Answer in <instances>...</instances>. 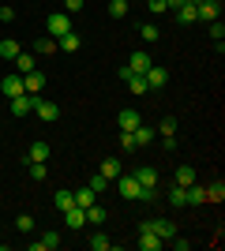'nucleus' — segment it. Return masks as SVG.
<instances>
[{
    "instance_id": "1",
    "label": "nucleus",
    "mask_w": 225,
    "mask_h": 251,
    "mask_svg": "<svg viewBox=\"0 0 225 251\" xmlns=\"http://www.w3.org/2000/svg\"><path fill=\"white\" fill-rule=\"evenodd\" d=\"M68 30H72V15L68 11H49L45 15V34L49 38H64Z\"/></svg>"
},
{
    "instance_id": "2",
    "label": "nucleus",
    "mask_w": 225,
    "mask_h": 251,
    "mask_svg": "<svg viewBox=\"0 0 225 251\" xmlns=\"http://www.w3.org/2000/svg\"><path fill=\"white\" fill-rule=\"evenodd\" d=\"M34 116H38L42 124H56V120H60V105H56V101H45V98H38V101H34Z\"/></svg>"
},
{
    "instance_id": "3",
    "label": "nucleus",
    "mask_w": 225,
    "mask_h": 251,
    "mask_svg": "<svg viewBox=\"0 0 225 251\" xmlns=\"http://www.w3.org/2000/svg\"><path fill=\"white\" fill-rule=\"evenodd\" d=\"M0 94H8V98H19V94H26V86H23V75H19V72L0 75Z\"/></svg>"
},
{
    "instance_id": "4",
    "label": "nucleus",
    "mask_w": 225,
    "mask_h": 251,
    "mask_svg": "<svg viewBox=\"0 0 225 251\" xmlns=\"http://www.w3.org/2000/svg\"><path fill=\"white\" fill-rule=\"evenodd\" d=\"M42 94H19V98H8L11 101V116H34V101Z\"/></svg>"
},
{
    "instance_id": "5",
    "label": "nucleus",
    "mask_w": 225,
    "mask_h": 251,
    "mask_svg": "<svg viewBox=\"0 0 225 251\" xmlns=\"http://www.w3.org/2000/svg\"><path fill=\"white\" fill-rule=\"evenodd\" d=\"M117 191H120V199H139V180L131 176V173H120L117 176Z\"/></svg>"
},
{
    "instance_id": "6",
    "label": "nucleus",
    "mask_w": 225,
    "mask_h": 251,
    "mask_svg": "<svg viewBox=\"0 0 225 251\" xmlns=\"http://www.w3.org/2000/svg\"><path fill=\"white\" fill-rule=\"evenodd\" d=\"M161 244L165 240H161L154 229H147V221H143L139 225V251H161Z\"/></svg>"
},
{
    "instance_id": "7",
    "label": "nucleus",
    "mask_w": 225,
    "mask_h": 251,
    "mask_svg": "<svg viewBox=\"0 0 225 251\" xmlns=\"http://www.w3.org/2000/svg\"><path fill=\"white\" fill-rule=\"evenodd\" d=\"M195 15H199L203 23L222 19V0H203V4H195Z\"/></svg>"
},
{
    "instance_id": "8",
    "label": "nucleus",
    "mask_w": 225,
    "mask_h": 251,
    "mask_svg": "<svg viewBox=\"0 0 225 251\" xmlns=\"http://www.w3.org/2000/svg\"><path fill=\"white\" fill-rule=\"evenodd\" d=\"M143 79H147L150 90H161V86L169 83V72H165V68H158V64H150L147 72H143Z\"/></svg>"
},
{
    "instance_id": "9",
    "label": "nucleus",
    "mask_w": 225,
    "mask_h": 251,
    "mask_svg": "<svg viewBox=\"0 0 225 251\" xmlns=\"http://www.w3.org/2000/svg\"><path fill=\"white\" fill-rule=\"evenodd\" d=\"M150 64H154V60H150V52H147V49H139V52H131V56H128V64H124V68H128L131 75H143Z\"/></svg>"
},
{
    "instance_id": "10",
    "label": "nucleus",
    "mask_w": 225,
    "mask_h": 251,
    "mask_svg": "<svg viewBox=\"0 0 225 251\" xmlns=\"http://www.w3.org/2000/svg\"><path fill=\"white\" fill-rule=\"evenodd\" d=\"M147 229H154L161 240H169V236H176V221H169V218H150Z\"/></svg>"
},
{
    "instance_id": "11",
    "label": "nucleus",
    "mask_w": 225,
    "mask_h": 251,
    "mask_svg": "<svg viewBox=\"0 0 225 251\" xmlns=\"http://www.w3.org/2000/svg\"><path fill=\"white\" fill-rule=\"evenodd\" d=\"M56 49L72 56V52H79V49H83V38H79V34H75V30H68L64 38H56Z\"/></svg>"
},
{
    "instance_id": "12",
    "label": "nucleus",
    "mask_w": 225,
    "mask_h": 251,
    "mask_svg": "<svg viewBox=\"0 0 225 251\" xmlns=\"http://www.w3.org/2000/svg\"><path fill=\"white\" fill-rule=\"evenodd\" d=\"M23 86H26V94H42V90H45V75L34 68V72L23 75Z\"/></svg>"
},
{
    "instance_id": "13",
    "label": "nucleus",
    "mask_w": 225,
    "mask_h": 251,
    "mask_svg": "<svg viewBox=\"0 0 225 251\" xmlns=\"http://www.w3.org/2000/svg\"><path fill=\"white\" fill-rule=\"evenodd\" d=\"M131 176L139 180V188H158V169H154V165H143V169H135Z\"/></svg>"
},
{
    "instance_id": "14",
    "label": "nucleus",
    "mask_w": 225,
    "mask_h": 251,
    "mask_svg": "<svg viewBox=\"0 0 225 251\" xmlns=\"http://www.w3.org/2000/svg\"><path fill=\"white\" fill-rule=\"evenodd\" d=\"M184 195H188V206H203L206 202V188L199 184V180H192V184L184 188Z\"/></svg>"
},
{
    "instance_id": "15",
    "label": "nucleus",
    "mask_w": 225,
    "mask_h": 251,
    "mask_svg": "<svg viewBox=\"0 0 225 251\" xmlns=\"http://www.w3.org/2000/svg\"><path fill=\"white\" fill-rule=\"evenodd\" d=\"M117 124H120V131H135V127L143 124V116L135 113V109H124V113L117 116Z\"/></svg>"
},
{
    "instance_id": "16",
    "label": "nucleus",
    "mask_w": 225,
    "mask_h": 251,
    "mask_svg": "<svg viewBox=\"0 0 225 251\" xmlns=\"http://www.w3.org/2000/svg\"><path fill=\"white\" fill-rule=\"evenodd\" d=\"M131 135H135V147H154V139H158V131H154V127H147V124H139L135 127V131H131Z\"/></svg>"
},
{
    "instance_id": "17",
    "label": "nucleus",
    "mask_w": 225,
    "mask_h": 251,
    "mask_svg": "<svg viewBox=\"0 0 225 251\" xmlns=\"http://www.w3.org/2000/svg\"><path fill=\"white\" fill-rule=\"evenodd\" d=\"M26 161H49V143H42V139L30 143V150H26V157H23V165H26Z\"/></svg>"
},
{
    "instance_id": "18",
    "label": "nucleus",
    "mask_w": 225,
    "mask_h": 251,
    "mask_svg": "<svg viewBox=\"0 0 225 251\" xmlns=\"http://www.w3.org/2000/svg\"><path fill=\"white\" fill-rule=\"evenodd\" d=\"M64 221H68V229H83V225H86V210L83 206H68Z\"/></svg>"
},
{
    "instance_id": "19",
    "label": "nucleus",
    "mask_w": 225,
    "mask_h": 251,
    "mask_svg": "<svg viewBox=\"0 0 225 251\" xmlns=\"http://www.w3.org/2000/svg\"><path fill=\"white\" fill-rule=\"evenodd\" d=\"M60 248V232H45L42 240H30V251H53Z\"/></svg>"
},
{
    "instance_id": "20",
    "label": "nucleus",
    "mask_w": 225,
    "mask_h": 251,
    "mask_svg": "<svg viewBox=\"0 0 225 251\" xmlns=\"http://www.w3.org/2000/svg\"><path fill=\"white\" fill-rule=\"evenodd\" d=\"M98 173H101L105 180H117L120 173H124V169H120V157H105V161L98 165Z\"/></svg>"
},
{
    "instance_id": "21",
    "label": "nucleus",
    "mask_w": 225,
    "mask_h": 251,
    "mask_svg": "<svg viewBox=\"0 0 225 251\" xmlns=\"http://www.w3.org/2000/svg\"><path fill=\"white\" fill-rule=\"evenodd\" d=\"M105 218H109V210L101 206V202H90V206H86V225H101Z\"/></svg>"
},
{
    "instance_id": "22",
    "label": "nucleus",
    "mask_w": 225,
    "mask_h": 251,
    "mask_svg": "<svg viewBox=\"0 0 225 251\" xmlns=\"http://www.w3.org/2000/svg\"><path fill=\"white\" fill-rule=\"evenodd\" d=\"M15 72L19 75H26V72H34V68H38V60H34V52H19V56H15Z\"/></svg>"
},
{
    "instance_id": "23",
    "label": "nucleus",
    "mask_w": 225,
    "mask_h": 251,
    "mask_svg": "<svg viewBox=\"0 0 225 251\" xmlns=\"http://www.w3.org/2000/svg\"><path fill=\"white\" fill-rule=\"evenodd\" d=\"M124 83H128V90H131V94H135V98L150 94V86H147V79H143V75H128Z\"/></svg>"
},
{
    "instance_id": "24",
    "label": "nucleus",
    "mask_w": 225,
    "mask_h": 251,
    "mask_svg": "<svg viewBox=\"0 0 225 251\" xmlns=\"http://www.w3.org/2000/svg\"><path fill=\"white\" fill-rule=\"evenodd\" d=\"M195 19H199V15H195V4H180V8H176V23H180V26H192Z\"/></svg>"
},
{
    "instance_id": "25",
    "label": "nucleus",
    "mask_w": 225,
    "mask_h": 251,
    "mask_svg": "<svg viewBox=\"0 0 225 251\" xmlns=\"http://www.w3.org/2000/svg\"><path fill=\"white\" fill-rule=\"evenodd\" d=\"M192 180H195V169L192 165H180L176 173H173V184H180V188H188Z\"/></svg>"
},
{
    "instance_id": "26",
    "label": "nucleus",
    "mask_w": 225,
    "mask_h": 251,
    "mask_svg": "<svg viewBox=\"0 0 225 251\" xmlns=\"http://www.w3.org/2000/svg\"><path fill=\"white\" fill-rule=\"evenodd\" d=\"M19 42H15V38H4V42H0V56H4V60H15V56H19Z\"/></svg>"
},
{
    "instance_id": "27",
    "label": "nucleus",
    "mask_w": 225,
    "mask_h": 251,
    "mask_svg": "<svg viewBox=\"0 0 225 251\" xmlns=\"http://www.w3.org/2000/svg\"><path fill=\"white\" fill-rule=\"evenodd\" d=\"M203 188H206V202H222V199H225V184H222V180L203 184Z\"/></svg>"
},
{
    "instance_id": "28",
    "label": "nucleus",
    "mask_w": 225,
    "mask_h": 251,
    "mask_svg": "<svg viewBox=\"0 0 225 251\" xmlns=\"http://www.w3.org/2000/svg\"><path fill=\"white\" fill-rule=\"evenodd\" d=\"M169 206H173V210H184V206H188V195H184L180 184H173V191H169Z\"/></svg>"
},
{
    "instance_id": "29",
    "label": "nucleus",
    "mask_w": 225,
    "mask_h": 251,
    "mask_svg": "<svg viewBox=\"0 0 225 251\" xmlns=\"http://www.w3.org/2000/svg\"><path fill=\"white\" fill-rule=\"evenodd\" d=\"M53 202H56V210L64 214L68 206H75V195H72V191H68V188H60V191H56V195H53Z\"/></svg>"
},
{
    "instance_id": "30",
    "label": "nucleus",
    "mask_w": 225,
    "mask_h": 251,
    "mask_svg": "<svg viewBox=\"0 0 225 251\" xmlns=\"http://www.w3.org/2000/svg\"><path fill=\"white\" fill-rule=\"evenodd\" d=\"M34 52H42V56H49V52H56V38H49V34H42V38L34 42Z\"/></svg>"
},
{
    "instance_id": "31",
    "label": "nucleus",
    "mask_w": 225,
    "mask_h": 251,
    "mask_svg": "<svg viewBox=\"0 0 225 251\" xmlns=\"http://www.w3.org/2000/svg\"><path fill=\"white\" fill-rule=\"evenodd\" d=\"M72 195H75V206H90V202H98V195H94V191H90V188H79V191H72Z\"/></svg>"
},
{
    "instance_id": "32",
    "label": "nucleus",
    "mask_w": 225,
    "mask_h": 251,
    "mask_svg": "<svg viewBox=\"0 0 225 251\" xmlns=\"http://www.w3.org/2000/svg\"><path fill=\"white\" fill-rule=\"evenodd\" d=\"M86 244H90V251H109V248H113V240H109L105 232H94V236H90Z\"/></svg>"
},
{
    "instance_id": "33",
    "label": "nucleus",
    "mask_w": 225,
    "mask_h": 251,
    "mask_svg": "<svg viewBox=\"0 0 225 251\" xmlns=\"http://www.w3.org/2000/svg\"><path fill=\"white\" fill-rule=\"evenodd\" d=\"M109 184H113V180H105V176H101V173H94V176L86 180V188L94 191V195H101V191H105V188H109Z\"/></svg>"
},
{
    "instance_id": "34",
    "label": "nucleus",
    "mask_w": 225,
    "mask_h": 251,
    "mask_svg": "<svg viewBox=\"0 0 225 251\" xmlns=\"http://www.w3.org/2000/svg\"><path fill=\"white\" fill-rule=\"evenodd\" d=\"M158 26H154V23H143V26H139V38H143V42H147V45H154V42H158Z\"/></svg>"
},
{
    "instance_id": "35",
    "label": "nucleus",
    "mask_w": 225,
    "mask_h": 251,
    "mask_svg": "<svg viewBox=\"0 0 225 251\" xmlns=\"http://www.w3.org/2000/svg\"><path fill=\"white\" fill-rule=\"evenodd\" d=\"M109 15H113V19H124V15H128V0H109Z\"/></svg>"
},
{
    "instance_id": "36",
    "label": "nucleus",
    "mask_w": 225,
    "mask_h": 251,
    "mask_svg": "<svg viewBox=\"0 0 225 251\" xmlns=\"http://www.w3.org/2000/svg\"><path fill=\"white\" fill-rule=\"evenodd\" d=\"M26 173L30 180H45V161H26Z\"/></svg>"
},
{
    "instance_id": "37",
    "label": "nucleus",
    "mask_w": 225,
    "mask_h": 251,
    "mask_svg": "<svg viewBox=\"0 0 225 251\" xmlns=\"http://www.w3.org/2000/svg\"><path fill=\"white\" fill-rule=\"evenodd\" d=\"M15 229L19 232H34V218L30 214H19V218H15Z\"/></svg>"
},
{
    "instance_id": "38",
    "label": "nucleus",
    "mask_w": 225,
    "mask_h": 251,
    "mask_svg": "<svg viewBox=\"0 0 225 251\" xmlns=\"http://www.w3.org/2000/svg\"><path fill=\"white\" fill-rule=\"evenodd\" d=\"M147 8H150V15H165V11H169V0H147Z\"/></svg>"
},
{
    "instance_id": "39",
    "label": "nucleus",
    "mask_w": 225,
    "mask_h": 251,
    "mask_svg": "<svg viewBox=\"0 0 225 251\" xmlns=\"http://www.w3.org/2000/svg\"><path fill=\"white\" fill-rule=\"evenodd\" d=\"M158 131L161 135H176V116H165V120L158 124Z\"/></svg>"
},
{
    "instance_id": "40",
    "label": "nucleus",
    "mask_w": 225,
    "mask_h": 251,
    "mask_svg": "<svg viewBox=\"0 0 225 251\" xmlns=\"http://www.w3.org/2000/svg\"><path fill=\"white\" fill-rule=\"evenodd\" d=\"M120 150H128V154H131V150H139V147H135V135H131V131H120Z\"/></svg>"
},
{
    "instance_id": "41",
    "label": "nucleus",
    "mask_w": 225,
    "mask_h": 251,
    "mask_svg": "<svg viewBox=\"0 0 225 251\" xmlns=\"http://www.w3.org/2000/svg\"><path fill=\"white\" fill-rule=\"evenodd\" d=\"M210 38H214V42H225V23H222V19L210 23Z\"/></svg>"
},
{
    "instance_id": "42",
    "label": "nucleus",
    "mask_w": 225,
    "mask_h": 251,
    "mask_svg": "<svg viewBox=\"0 0 225 251\" xmlns=\"http://www.w3.org/2000/svg\"><path fill=\"white\" fill-rule=\"evenodd\" d=\"M83 4H86V0H64V8H60V11H68V15H75V11H83Z\"/></svg>"
},
{
    "instance_id": "43",
    "label": "nucleus",
    "mask_w": 225,
    "mask_h": 251,
    "mask_svg": "<svg viewBox=\"0 0 225 251\" xmlns=\"http://www.w3.org/2000/svg\"><path fill=\"white\" fill-rule=\"evenodd\" d=\"M0 23H15V8H8V4H4V8H0Z\"/></svg>"
},
{
    "instance_id": "44",
    "label": "nucleus",
    "mask_w": 225,
    "mask_h": 251,
    "mask_svg": "<svg viewBox=\"0 0 225 251\" xmlns=\"http://www.w3.org/2000/svg\"><path fill=\"white\" fill-rule=\"evenodd\" d=\"M161 150H176V135H161Z\"/></svg>"
},
{
    "instance_id": "45",
    "label": "nucleus",
    "mask_w": 225,
    "mask_h": 251,
    "mask_svg": "<svg viewBox=\"0 0 225 251\" xmlns=\"http://www.w3.org/2000/svg\"><path fill=\"white\" fill-rule=\"evenodd\" d=\"M169 240H173V248H176V251H188V240H184V236H169Z\"/></svg>"
},
{
    "instance_id": "46",
    "label": "nucleus",
    "mask_w": 225,
    "mask_h": 251,
    "mask_svg": "<svg viewBox=\"0 0 225 251\" xmlns=\"http://www.w3.org/2000/svg\"><path fill=\"white\" fill-rule=\"evenodd\" d=\"M180 4H188V0H169V8H173V11H176V8H180Z\"/></svg>"
},
{
    "instance_id": "47",
    "label": "nucleus",
    "mask_w": 225,
    "mask_h": 251,
    "mask_svg": "<svg viewBox=\"0 0 225 251\" xmlns=\"http://www.w3.org/2000/svg\"><path fill=\"white\" fill-rule=\"evenodd\" d=\"M188 4H203V0H188Z\"/></svg>"
}]
</instances>
